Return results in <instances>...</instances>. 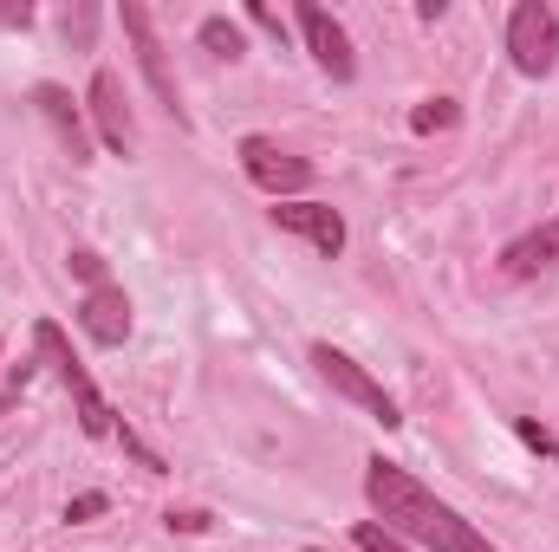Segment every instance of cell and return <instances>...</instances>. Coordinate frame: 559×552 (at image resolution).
<instances>
[{
    "label": "cell",
    "instance_id": "d4e9b609",
    "mask_svg": "<svg viewBox=\"0 0 559 552\" xmlns=\"http://www.w3.org/2000/svg\"><path fill=\"white\" fill-rule=\"evenodd\" d=\"M20 391H26V384H0V416H7L13 404H20Z\"/></svg>",
    "mask_w": 559,
    "mask_h": 552
},
{
    "label": "cell",
    "instance_id": "ffe728a7",
    "mask_svg": "<svg viewBox=\"0 0 559 552\" xmlns=\"http://www.w3.org/2000/svg\"><path fill=\"white\" fill-rule=\"evenodd\" d=\"M118 442H124V455H138L143 475H163V455H150V448H143V442L131 435V429H124V422H118Z\"/></svg>",
    "mask_w": 559,
    "mask_h": 552
},
{
    "label": "cell",
    "instance_id": "8fae6325",
    "mask_svg": "<svg viewBox=\"0 0 559 552\" xmlns=\"http://www.w3.org/2000/svg\"><path fill=\"white\" fill-rule=\"evenodd\" d=\"M33 105H39V111H46V124L66 137V156H72V163H92V131H85V111L72 105V92H66V85H39V92H33Z\"/></svg>",
    "mask_w": 559,
    "mask_h": 552
},
{
    "label": "cell",
    "instance_id": "52a82bcc",
    "mask_svg": "<svg viewBox=\"0 0 559 552\" xmlns=\"http://www.w3.org/2000/svg\"><path fill=\"white\" fill-rule=\"evenodd\" d=\"M85 118L98 124V143H105V149H118V156L138 149V118H131V98H124V79H118V72H92Z\"/></svg>",
    "mask_w": 559,
    "mask_h": 552
},
{
    "label": "cell",
    "instance_id": "9c48e42d",
    "mask_svg": "<svg viewBox=\"0 0 559 552\" xmlns=\"http://www.w3.org/2000/svg\"><path fill=\"white\" fill-rule=\"evenodd\" d=\"M299 33H306V52L319 59V72L325 79H338V85H352L358 79V52H352V33L325 13V7H312V0H299Z\"/></svg>",
    "mask_w": 559,
    "mask_h": 552
},
{
    "label": "cell",
    "instance_id": "603a6c76",
    "mask_svg": "<svg viewBox=\"0 0 559 552\" xmlns=\"http://www.w3.org/2000/svg\"><path fill=\"white\" fill-rule=\"evenodd\" d=\"M0 26H33V7L26 0H0Z\"/></svg>",
    "mask_w": 559,
    "mask_h": 552
},
{
    "label": "cell",
    "instance_id": "5b68a950",
    "mask_svg": "<svg viewBox=\"0 0 559 552\" xmlns=\"http://www.w3.org/2000/svg\"><path fill=\"white\" fill-rule=\"evenodd\" d=\"M241 169H248V182L267 189L274 202H299V189L312 182V163L293 156V149H280L274 137H241Z\"/></svg>",
    "mask_w": 559,
    "mask_h": 552
},
{
    "label": "cell",
    "instance_id": "d6986e66",
    "mask_svg": "<svg viewBox=\"0 0 559 552\" xmlns=\"http://www.w3.org/2000/svg\"><path fill=\"white\" fill-rule=\"evenodd\" d=\"M92 33H98V7H79V13H66V39L92 46Z\"/></svg>",
    "mask_w": 559,
    "mask_h": 552
},
{
    "label": "cell",
    "instance_id": "2e32d148",
    "mask_svg": "<svg viewBox=\"0 0 559 552\" xmlns=\"http://www.w3.org/2000/svg\"><path fill=\"white\" fill-rule=\"evenodd\" d=\"M72 274L85 279V292H92V286H111V267H105V254H92V248H72Z\"/></svg>",
    "mask_w": 559,
    "mask_h": 552
},
{
    "label": "cell",
    "instance_id": "277c9868",
    "mask_svg": "<svg viewBox=\"0 0 559 552\" xmlns=\"http://www.w3.org/2000/svg\"><path fill=\"white\" fill-rule=\"evenodd\" d=\"M312 364H319V377H325V384H332L345 404L371 410L384 429H397V422H404V416H397V397H391V391H384V384H378V377L358 364V358H345L338 345H312Z\"/></svg>",
    "mask_w": 559,
    "mask_h": 552
},
{
    "label": "cell",
    "instance_id": "5bb4252c",
    "mask_svg": "<svg viewBox=\"0 0 559 552\" xmlns=\"http://www.w3.org/2000/svg\"><path fill=\"white\" fill-rule=\"evenodd\" d=\"M462 124V105L455 98H423L417 111H411V131L417 137H429V131H455Z\"/></svg>",
    "mask_w": 559,
    "mask_h": 552
},
{
    "label": "cell",
    "instance_id": "30bf717a",
    "mask_svg": "<svg viewBox=\"0 0 559 552\" xmlns=\"http://www.w3.org/2000/svg\"><path fill=\"white\" fill-rule=\"evenodd\" d=\"M79 332H85L92 345L118 351V345L131 338V299H124V286H92V292L79 299Z\"/></svg>",
    "mask_w": 559,
    "mask_h": 552
},
{
    "label": "cell",
    "instance_id": "e0dca14e",
    "mask_svg": "<svg viewBox=\"0 0 559 552\" xmlns=\"http://www.w3.org/2000/svg\"><path fill=\"white\" fill-rule=\"evenodd\" d=\"M163 527H169V533H209V514H202V507H169Z\"/></svg>",
    "mask_w": 559,
    "mask_h": 552
},
{
    "label": "cell",
    "instance_id": "7c38bea8",
    "mask_svg": "<svg viewBox=\"0 0 559 552\" xmlns=\"http://www.w3.org/2000/svg\"><path fill=\"white\" fill-rule=\"evenodd\" d=\"M547 267H559V221H540L534 235L508 241V254H501V274H514V279H534Z\"/></svg>",
    "mask_w": 559,
    "mask_h": 552
},
{
    "label": "cell",
    "instance_id": "ac0fdd59",
    "mask_svg": "<svg viewBox=\"0 0 559 552\" xmlns=\"http://www.w3.org/2000/svg\"><path fill=\"white\" fill-rule=\"evenodd\" d=\"M248 20H254V26H261L267 39H280V46H286V20H280V13L267 7V0H248Z\"/></svg>",
    "mask_w": 559,
    "mask_h": 552
},
{
    "label": "cell",
    "instance_id": "484cf974",
    "mask_svg": "<svg viewBox=\"0 0 559 552\" xmlns=\"http://www.w3.org/2000/svg\"><path fill=\"white\" fill-rule=\"evenodd\" d=\"M0 351H7V338H0Z\"/></svg>",
    "mask_w": 559,
    "mask_h": 552
},
{
    "label": "cell",
    "instance_id": "cb8c5ba5",
    "mask_svg": "<svg viewBox=\"0 0 559 552\" xmlns=\"http://www.w3.org/2000/svg\"><path fill=\"white\" fill-rule=\"evenodd\" d=\"M442 13H449V0H417V20H429V26H436Z\"/></svg>",
    "mask_w": 559,
    "mask_h": 552
},
{
    "label": "cell",
    "instance_id": "8992f818",
    "mask_svg": "<svg viewBox=\"0 0 559 552\" xmlns=\"http://www.w3.org/2000/svg\"><path fill=\"white\" fill-rule=\"evenodd\" d=\"M124 33H131V46H138V65L143 79H150V92H156V105L176 118V131H189V111H182V92H176V79H169V59H163V39H156V26H150V13H143L138 0H124Z\"/></svg>",
    "mask_w": 559,
    "mask_h": 552
},
{
    "label": "cell",
    "instance_id": "6da1fadb",
    "mask_svg": "<svg viewBox=\"0 0 559 552\" xmlns=\"http://www.w3.org/2000/svg\"><path fill=\"white\" fill-rule=\"evenodd\" d=\"M365 501H371V514L384 520V533H397V540H417L429 552H495L449 501H436L429 488H423L417 475H404L397 461H365Z\"/></svg>",
    "mask_w": 559,
    "mask_h": 552
},
{
    "label": "cell",
    "instance_id": "3957f363",
    "mask_svg": "<svg viewBox=\"0 0 559 552\" xmlns=\"http://www.w3.org/2000/svg\"><path fill=\"white\" fill-rule=\"evenodd\" d=\"M508 59H514V72H527V79H547L559 65V13L547 0H521V7L508 13Z\"/></svg>",
    "mask_w": 559,
    "mask_h": 552
},
{
    "label": "cell",
    "instance_id": "4fadbf2b",
    "mask_svg": "<svg viewBox=\"0 0 559 552\" xmlns=\"http://www.w3.org/2000/svg\"><path fill=\"white\" fill-rule=\"evenodd\" d=\"M195 39H202V46H209L215 59H241V52H248V33H241V26H235L228 13H209V20L195 26Z\"/></svg>",
    "mask_w": 559,
    "mask_h": 552
},
{
    "label": "cell",
    "instance_id": "44dd1931",
    "mask_svg": "<svg viewBox=\"0 0 559 552\" xmlns=\"http://www.w3.org/2000/svg\"><path fill=\"white\" fill-rule=\"evenodd\" d=\"M514 429H521V442H527V448H540V455H554V461H559V442L547 435V429H540V422H527V416H521Z\"/></svg>",
    "mask_w": 559,
    "mask_h": 552
},
{
    "label": "cell",
    "instance_id": "9a60e30c",
    "mask_svg": "<svg viewBox=\"0 0 559 552\" xmlns=\"http://www.w3.org/2000/svg\"><path fill=\"white\" fill-rule=\"evenodd\" d=\"M352 547H358V552H404V540H397V533H384L378 520H358V527H352Z\"/></svg>",
    "mask_w": 559,
    "mask_h": 552
},
{
    "label": "cell",
    "instance_id": "7a4b0ae2",
    "mask_svg": "<svg viewBox=\"0 0 559 552\" xmlns=\"http://www.w3.org/2000/svg\"><path fill=\"white\" fill-rule=\"evenodd\" d=\"M33 345H39V358L66 377V391H72V404H79V429L92 435V442H105V435H118V422H111V404H105V391L92 384V371H85V358L72 351V338L52 325V319H39L33 325Z\"/></svg>",
    "mask_w": 559,
    "mask_h": 552
},
{
    "label": "cell",
    "instance_id": "7402d4cb",
    "mask_svg": "<svg viewBox=\"0 0 559 552\" xmlns=\"http://www.w3.org/2000/svg\"><path fill=\"white\" fill-rule=\"evenodd\" d=\"M105 507H111V501H105V494H79V501H72V507H66V520H72V527H79V520H98V514H105Z\"/></svg>",
    "mask_w": 559,
    "mask_h": 552
},
{
    "label": "cell",
    "instance_id": "ba28073f",
    "mask_svg": "<svg viewBox=\"0 0 559 552\" xmlns=\"http://www.w3.org/2000/svg\"><path fill=\"white\" fill-rule=\"evenodd\" d=\"M267 221H274L280 235H299V241H306L312 254H325V261L345 254V215L325 208V202H274Z\"/></svg>",
    "mask_w": 559,
    "mask_h": 552
}]
</instances>
